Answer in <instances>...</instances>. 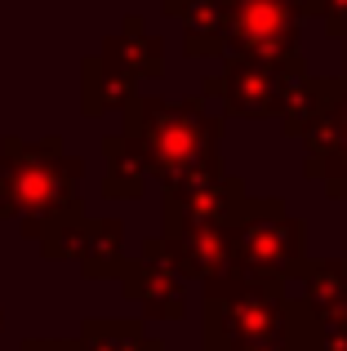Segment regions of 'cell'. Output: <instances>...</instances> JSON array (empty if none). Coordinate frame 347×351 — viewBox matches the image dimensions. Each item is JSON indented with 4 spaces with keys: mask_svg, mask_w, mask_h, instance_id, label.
I'll return each mask as SVG.
<instances>
[{
    "mask_svg": "<svg viewBox=\"0 0 347 351\" xmlns=\"http://www.w3.org/2000/svg\"><path fill=\"white\" fill-rule=\"evenodd\" d=\"M139 98V80L130 71H121L112 58L89 53L80 58V112L85 116H107V112H125Z\"/></svg>",
    "mask_w": 347,
    "mask_h": 351,
    "instance_id": "obj_12",
    "label": "cell"
},
{
    "mask_svg": "<svg viewBox=\"0 0 347 351\" xmlns=\"http://www.w3.org/2000/svg\"><path fill=\"white\" fill-rule=\"evenodd\" d=\"M343 267H347V245H343Z\"/></svg>",
    "mask_w": 347,
    "mask_h": 351,
    "instance_id": "obj_25",
    "label": "cell"
},
{
    "mask_svg": "<svg viewBox=\"0 0 347 351\" xmlns=\"http://www.w3.org/2000/svg\"><path fill=\"white\" fill-rule=\"evenodd\" d=\"M316 351V316L276 285L223 280L205 289V351Z\"/></svg>",
    "mask_w": 347,
    "mask_h": 351,
    "instance_id": "obj_2",
    "label": "cell"
},
{
    "mask_svg": "<svg viewBox=\"0 0 347 351\" xmlns=\"http://www.w3.org/2000/svg\"><path fill=\"white\" fill-rule=\"evenodd\" d=\"M298 280V302L312 311L316 320H343L347 316V267L343 258H307Z\"/></svg>",
    "mask_w": 347,
    "mask_h": 351,
    "instance_id": "obj_15",
    "label": "cell"
},
{
    "mask_svg": "<svg viewBox=\"0 0 347 351\" xmlns=\"http://www.w3.org/2000/svg\"><path fill=\"white\" fill-rule=\"evenodd\" d=\"M254 351H285V347H254Z\"/></svg>",
    "mask_w": 347,
    "mask_h": 351,
    "instance_id": "obj_24",
    "label": "cell"
},
{
    "mask_svg": "<svg viewBox=\"0 0 347 351\" xmlns=\"http://www.w3.org/2000/svg\"><path fill=\"white\" fill-rule=\"evenodd\" d=\"M116 280H121V293L147 320H182V311H187V280L147 254L125 258Z\"/></svg>",
    "mask_w": 347,
    "mask_h": 351,
    "instance_id": "obj_10",
    "label": "cell"
},
{
    "mask_svg": "<svg viewBox=\"0 0 347 351\" xmlns=\"http://www.w3.org/2000/svg\"><path fill=\"white\" fill-rule=\"evenodd\" d=\"M143 254L165 263L169 271H178L182 280L196 285H223L236 276L232 267V227H205V232H178V236H147Z\"/></svg>",
    "mask_w": 347,
    "mask_h": 351,
    "instance_id": "obj_7",
    "label": "cell"
},
{
    "mask_svg": "<svg viewBox=\"0 0 347 351\" xmlns=\"http://www.w3.org/2000/svg\"><path fill=\"white\" fill-rule=\"evenodd\" d=\"M325 94H330V80L325 76H312V71L294 76L285 85V94H280V116H276L280 129H285L289 138H303L307 129H312V120L321 116Z\"/></svg>",
    "mask_w": 347,
    "mask_h": 351,
    "instance_id": "obj_17",
    "label": "cell"
},
{
    "mask_svg": "<svg viewBox=\"0 0 347 351\" xmlns=\"http://www.w3.org/2000/svg\"><path fill=\"white\" fill-rule=\"evenodd\" d=\"M245 196H250L245 182H236L232 173H223L218 182H205V187L165 191V200H160V223H165V236L205 232V227H232V218L241 214Z\"/></svg>",
    "mask_w": 347,
    "mask_h": 351,
    "instance_id": "obj_9",
    "label": "cell"
},
{
    "mask_svg": "<svg viewBox=\"0 0 347 351\" xmlns=\"http://www.w3.org/2000/svg\"><path fill=\"white\" fill-rule=\"evenodd\" d=\"M165 14L182 23V58L227 53V0H165Z\"/></svg>",
    "mask_w": 347,
    "mask_h": 351,
    "instance_id": "obj_11",
    "label": "cell"
},
{
    "mask_svg": "<svg viewBox=\"0 0 347 351\" xmlns=\"http://www.w3.org/2000/svg\"><path fill=\"white\" fill-rule=\"evenodd\" d=\"M125 134L143 147L152 178L165 191L205 187L223 178V112L209 98H152L139 94L125 107Z\"/></svg>",
    "mask_w": 347,
    "mask_h": 351,
    "instance_id": "obj_1",
    "label": "cell"
},
{
    "mask_svg": "<svg viewBox=\"0 0 347 351\" xmlns=\"http://www.w3.org/2000/svg\"><path fill=\"white\" fill-rule=\"evenodd\" d=\"M103 165H107V178H103V196L107 200H139L143 191H147V182H156L143 147L134 143L125 129L103 138Z\"/></svg>",
    "mask_w": 347,
    "mask_h": 351,
    "instance_id": "obj_14",
    "label": "cell"
},
{
    "mask_svg": "<svg viewBox=\"0 0 347 351\" xmlns=\"http://www.w3.org/2000/svg\"><path fill=\"white\" fill-rule=\"evenodd\" d=\"M298 143L307 147L303 173L325 182V196L330 200H347V76L330 80L321 116L312 120V129Z\"/></svg>",
    "mask_w": 347,
    "mask_h": 351,
    "instance_id": "obj_8",
    "label": "cell"
},
{
    "mask_svg": "<svg viewBox=\"0 0 347 351\" xmlns=\"http://www.w3.org/2000/svg\"><path fill=\"white\" fill-rule=\"evenodd\" d=\"M23 351H80V347H76V338L71 343H62V338H27Z\"/></svg>",
    "mask_w": 347,
    "mask_h": 351,
    "instance_id": "obj_22",
    "label": "cell"
},
{
    "mask_svg": "<svg viewBox=\"0 0 347 351\" xmlns=\"http://www.w3.org/2000/svg\"><path fill=\"white\" fill-rule=\"evenodd\" d=\"M307 18H321L325 32L347 40V0H307Z\"/></svg>",
    "mask_w": 347,
    "mask_h": 351,
    "instance_id": "obj_20",
    "label": "cell"
},
{
    "mask_svg": "<svg viewBox=\"0 0 347 351\" xmlns=\"http://www.w3.org/2000/svg\"><path fill=\"white\" fill-rule=\"evenodd\" d=\"M303 0H227V53L276 67L303 62Z\"/></svg>",
    "mask_w": 347,
    "mask_h": 351,
    "instance_id": "obj_5",
    "label": "cell"
},
{
    "mask_svg": "<svg viewBox=\"0 0 347 351\" xmlns=\"http://www.w3.org/2000/svg\"><path fill=\"white\" fill-rule=\"evenodd\" d=\"M98 53H103V58H112L121 71H130L134 80H156L160 71H165V40H160V36H152L147 27H143L139 14H125L121 32L107 36Z\"/></svg>",
    "mask_w": 347,
    "mask_h": 351,
    "instance_id": "obj_13",
    "label": "cell"
},
{
    "mask_svg": "<svg viewBox=\"0 0 347 351\" xmlns=\"http://www.w3.org/2000/svg\"><path fill=\"white\" fill-rule=\"evenodd\" d=\"M307 62L298 67H276V62H259V58H241L227 53L223 71L205 76L200 98H214L223 107V116H241V120H272L280 116V94L294 76H303Z\"/></svg>",
    "mask_w": 347,
    "mask_h": 351,
    "instance_id": "obj_6",
    "label": "cell"
},
{
    "mask_svg": "<svg viewBox=\"0 0 347 351\" xmlns=\"http://www.w3.org/2000/svg\"><path fill=\"white\" fill-rule=\"evenodd\" d=\"M307 263V227L289 218L285 200L245 196L241 214L232 218V280L276 285L285 289Z\"/></svg>",
    "mask_w": 347,
    "mask_h": 351,
    "instance_id": "obj_4",
    "label": "cell"
},
{
    "mask_svg": "<svg viewBox=\"0 0 347 351\" xmlns=\"http://www.w3.org/2000/svg\"><path fill=\"white\" fill-rule=\"evenodd\" d=\"M303 9H307V0H303Z\"/></svg>",
    "mask_w": 347,
    "mask_h": 351,
    "instance_id": "obj_28",
    "label": "cell"
},
{
    "mask_svg": "<svg viewBox=\"0 0 347 351\" xmlns=\"http://www.w3.org/2000/svg\"><path fill=\"white\" fill-rule=\"evenodd\" d=\"M0 329H5V311H0Z\"/></svg>",
    "mask_w": 347,
    "mask_h": 351,
    "instance_id": "obj_26",
    "label": "cell"
},
{
    "mask_svg": "<svg viewBox=\"0 0 347 351\" xmlns=\"http://www.w3.org/2000/svg\"><path fill=\"white\" fill-rule=\"evenodd\" d=\"M85 236H89V218H53L49 227H45L40 236H36V245H40L45 258H53V263H62V258H80V249H85Z\"/></svg>",
    "mask_w": 347,
    "mask_h": 351,
    "instance_id": "obj_19",
    "label": "cell"
},
{
    "mask_svg": "<svg viewBox=\"0 0 347 351\" xmlns=\"http://www.w3.org/2000/svg\"><path fill=\"white\" fill-rule=\"evenodd\" d=\"M80 178L85 160L67 152L58 134L27 138L5 134L0 138V191H5L9 218H18L27 240H36L53 218H80Z\"/></svg>",
    "mask_w": 347,
    "mask_h": 351,
    "instance_id": "obj_3",
    "label": "cell"
},
{
    "mask_svg": "<svg viewBox=\"0 0 347 351\" xmlns=\"http://www.w3.org/2000/svg\"><path fill=\"white\" fill-rule=\"evenodd\" d=\"M76 267H80L85 280L121 276V267H125V223H116V218H89V236H85V249H80Z\"/></svg>",
    "mask_w": 347,
    "mask_h": 351,
    "instance_id": "obj_16",
    "label": "cell"
},
{
    "mask_svg": "<svg viewBox=\"0 0 347 351\" xmlns=\"http://www.w3.org/2000/svg\"><path fill=\"white\" fill-rule=\"evenodd\" d=\"M343 62H347V45H343Z\"/></svg>",
    "mask_w": 347,
    "mask_h": 351,
    "instance_id": "obj_27",
    "label": "cell"
},
{
    "mask_svg": "<svg viewBox=\"0 0 347 351\" xmlns=\"http://www.w3.org/2000/svg\"><path fill=\"white\" fill-rule=\"evenodd\" d=\"M80 351H165L156 338L143 334L139 320H85L76 334Z\"/></svg>",
    "mask_w": 347,
    "mask_h": 351,
    "instance_id": "obj_18",
    "label": "cell"
},
{
    "mask_svg": "<svg viewBox=\"0 0 347 351\" xmlns=\"http://www.w3.org/2000/svg\"><path fill=\"white\" fill-rule=\"evenodd\" d=\"M316 351H347V316L316 320Z\"/></svg>",
    "mask_w": 347,
    "mask_h": 351,
    "instance_id": "obj_21",
    "label": "cell"
},
{
    "mask_svg": "<svg viewBox=\"0 0 347 351\" xmlns=\"http://www.w3.org/2000/svg\"><path fill=\"white\" fill-rule=\"evenodd\" d=\"M0 218H9V205H5V191H0Z\"/></svg>",
    "mask_w": 347,
    "mask_h": 351,
    "instance_id": "obj_23",
    "label": "cell"
}]
</instances>
